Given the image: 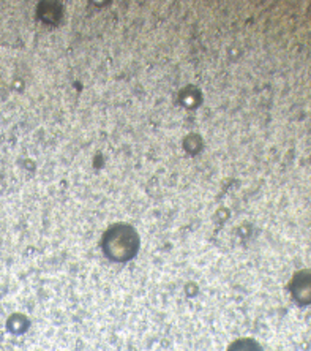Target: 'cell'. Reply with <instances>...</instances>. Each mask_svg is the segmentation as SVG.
I'll return each instance as SVG.
<instances>
[{
    "instance_id": "6da1fadb",
    "label": "cell",
    "mask_w": 311,
    "mask_h": 351,
    "mask_svg": "<svg viewBox=\"0 0 311 351\" xmlns=\"http://www.w3.org/2000/svg\"><path fill=\"white\" fill-rule=\"evenodd\" d=\"M101 249L111 261L127 263L138 254L139 236L132 225L116 223L103 234Z\"/></svg>"
},
{
    "instance_id": "7a4b0ae2",
    "label": "cell",
    "mask_w": 311,
    "mask_h": 351,
    "mask_svg": "<svg viewBox=\"0 0 311 351\" xmlns=\"http://www.w3.org/2000/svg\"><path fill=\"white\" fill-rule=\"evenodd\" d=\"M227 351H262V347L253 339H238L229 345Z\"/></svg>"
}]
</instances>
